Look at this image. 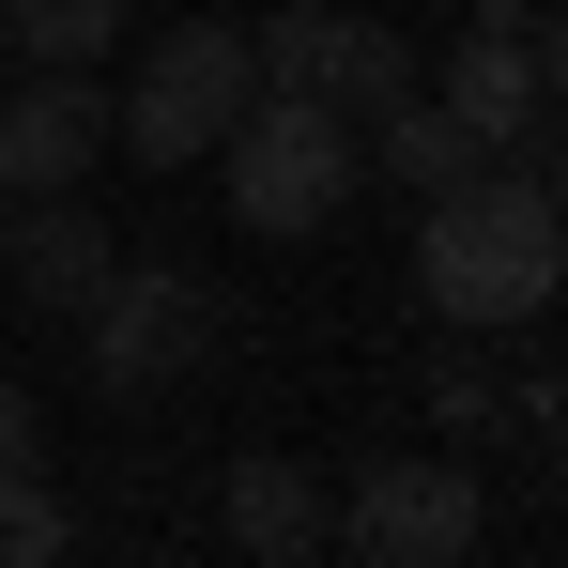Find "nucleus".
<instances>
[{"mask_svg":"<svg viewBox=\"0 0 568 568\" xmlns=\"http://www.w3.org/2000/svg\"><path fill=\"white\" fill-rule=\"evenodd\" d=\"M554 292H568V200L523 154H491L446 200H415V307L446 338H523Z\"/></svg>","mask_w":568,"mask_h":568,"instance_id":"nucleus-1","label":"nucleus"},{"mask_svg":"<svg viewBox=\"0 0 568 568\" xmlns=\"http://www.w3.org/2000/svg\"><path fill=\"white\" fill-rule=\"evenodd\" d=\"M215 170H231V215L262 231V246H307V231H338L354 185H369V123L323 93H246V123L215 139Z\"/></svg>","mask_w":568,"mask_h":568,"instance_id":"nucleus-2","label":"nucleus"},{"mask_svg":"<svg viewBox=\"0 0 568 568\" xmlns=\"http://www.w3.org/2000/svg\"><path fill=\"white\" fill-rule=\"evenodd\" d=\"M262 93V47L231 31V16H185V31H154V62L108 93V154H139V170H200L231 123Z\"/></svg>","mask_w":568,"mask_h":568,"instance_id":"nucleus-3","label":"nucleus"},{"mask_svg":"<svg viewBox=\"0 0 568 568\" xmlns=\"http://www.w3.org/2000/svg\"><path fill=\"white\" fill-rule=\"evenodd\" d=\"M476 538H491V491H476V462H446V446L354 462V491H338V554L354 568H462Z\"/></svg>","mask_w":568,"mask_h":568,"instance_id":"nucleus-4","label":"nucleus"},{"mask_svg":"<svg viewBox=\"0 0 568 568\" xmlns=\"http://www.w3.org/2000/svg\"><path fill=\"white\" fill-rule=\"evenodd\" d=\"M246 47H262V93H323V108H354V123L430 78V62L399 47V16H369V0H277Z\"/></svg>","mask_w":568,"mask_h":568,"instance_id":"nucleus-5","label":"nucleus"},{"mask_svg":"<svg viewBox=\"0 0 568 568\" xmlns=\"http://www.w3.org/2000/svg\"><path fill=\"white\" fill-rule=\"evenodd\" d=\"M78 323H93V384L108 399H170V384L215 354V292H200L185 262H108V292Z\"/></svg>","mask_w":568,"mask_h":568,"instance_id":"nucleus-6","label":"nucleus"},{"mask_svg":"<svg viewBox=\"0 0 568 568\" xmlns=\"http://www.w3.org/2000/svg\"><path fill=\"white\" fill-rule=\"evenodd\" d=\"M93 170H108V78L93 62H16V93H0V200L93 185Z\"/></svg>","mask_w":568,"mask_h":568,"instance_id":"nucleus-7","label":"nucleus"},{"mask_svg":"<svg viewBox=\"0 0 568 568\" xmlns=\"http://www.w3.org/2000/svg\"><path fill=\"white\" fill-rule=\"evenodd\" d=\"M108 262H123V231L108 215H78V185H47V200H0V277L31 292V307H93Z\"/></svg>","mask_w":568,"mask_h":568,"instance_id":"nucleus-8","label":"nucleus"},{"mask_svg":"<svg viewBox=\"0 0 568 568\" xmlns=\"http://www.w3.org/2000/svg\"><path fill=\"white\" fill-rule=\"evenodd\" d=\"M215 523H231V554H262V568L338 554V491L292 462V446H246V462H231V491H215Z\"/></svg>","mask_w":568,"mask_h":568,"instance_id":"nucleus-9","label":"nucleus"},{"mask_svg":"<svg viewBox=\"0 0 568 568\" xmlns=\"http://www.w3.org/2000/svg\"><path fill=\"white\" fill-rule=\"evenodd\" d=\"M430 93L462 108V139L476 154H523V123H538V47H523V31H462V47H446V62H430Z\"/></svg>","mask_w":568,"mask_h":568,"instance_id":"nucleus-10","label":"nucleus"},{"mask_svg":"<svg viewBox=\"0 0 568 568\" xmlns=\"http://www.w3.org/2000/svg\"><path fill=\"white\" fill-rule=\"evenodd\" d=\"M369 170H384V185H399V200H446V185H462V170H491V154H476V139H462V108H446V93H430V78H415V93H399V108H369Z\"/></svg>","mask_w":568,"mask_h":568,"instance_id":"nucleus-11","label":"nucleus"},{"mask_svg":"<svg viewBox=\"0 0 568 568\" xmlns=\"http://www.w3.org/2000/svg\"><path fill=\"white\" fill-rule=\"evenodd\" d=\"M139 0H0V47L16 62H108Z\"/></svg>","mask_w":568,"mask_h":568,"instance_id":"nucleus-12","label":"nucleus"},{"mask_svg":"<svg viewBox=\"0 0 568 568\" xmlns=\"http://www.w3.org/2000/svg\"><path fill=\"white\" fill-rule=\"evenodd\" d=\"M62 538H78V523H62V491H47V462H16V476H0V568H47Z\"/></svg>","mask_w":568,"mask_h":568,"instance_id":"nucleus-13","label":"nucleus"},{"mask_svg":"<svg viewBox=\"0 0 568 568\" xmlns=\"http://www.w3.org/2000/svg\"><path fill=\"white\" fill-rule=\"evenodd\" d=\"M430 415H446V430H491V415H507V384L476 369V354H430Z\"/></svg>","mask_w":568,"mask_h":568,"instance_id":"nucleus-14","label":"nucleus"},{"mask_svg":"<svg viewBox=\"0 0 568 568\" xmlns=\"http://www.w3.org/2000/svg\"><path fill=\"white\" fill-rule=\"evenodd\" d=\"M16 462H47V415H31V384H0V476Z\"/></svg>","mask_w":568,"mask_h":568,"instance_id":"nucleus-15","label":"nucleus"},{"mask_svg":"<svg viewBox=\"0 0 568 568\" xmlns=\"http://www.w3.org/2000/svg\"><path fill=\"white\" fill-rule=\"evenodd\" d=\"M523 170H538V185L568 200V108H538V123H523Z\"/></svg>","mask_w":568,"mask_h":568,"instance_id":"nucleus-16","label":"nucleus"},{"mask_svg":"<svg viewBox=\"0 0 568 568\" xmlns=\"http://www.w3.org/2000/svg\"><path fill=\"white\" fill-rule=\"evenodd\" d=\"M523 47H538V93L568 108V0H554V16H538V31H523Z\"/></svg>","mask_w":568,"mask_h":568,"instance_id":"nucleus-17","label":"nucleus"}]
</instances>
